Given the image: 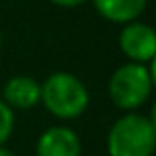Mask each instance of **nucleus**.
<instances>
[{
	"instance_id": "nucleus-1",
	"label": "nucleus",
	"mask_w": 156,
	"mask_h": 156,
	"mask_svg": "<svg viewBox=\"0 0 156 156\" xmlns=\"http://www.w3.org/2000/svg\"><path fill=\"white\" fill-rule=\"evenodd\" d=\"M156 146V125L140 113H126L109 130V156H152Z\"/></svg>"
},
{
	"instance_id": "nucleus-2",
	"label": "nucleus",
	"mask_w": 156,
	"mask_h": 156,
	"mask_svg": "<svg viewBox=\"0 0 156 156\" xmlns=\"http://www.w3.org/2000/svg\"><path fill=\"white\" fill-rule=\"evenodd\" d=\"M154 61L150 63H129L121 65L109 79V97L119 109L136 111L152 93L154 85Z\"/></svg>"
},
{
	"instance_id": "nucleus-3",
	"label": "nucleus",
	"mask_w": 156,
	"mask_h": 156,
	"mask_svg": "<svg viewBox=\"0 0 156 156\" xmlns=\"http://www.w3.org/2000/svg\"><path fill=\"white\" fill-rule=\"evenodd\" d=\"M40 103L46 105V109L57 119H77L87 109L89 93L75 75L57 71L42 83Z\"/></svg>"
},
{
	"instance_id": "nucleus-4",
	"label": "nucleus",
	"mask_w": 156,
	"mask_h": 156,
	"mask_svg": "<svg viewBox=\"0 0 156 156\" xmlns=\"http://www.w3.org/2000/svg\"><path fill=\"white\" fill-rule=\"evenodd\" d=\"M119 48L134 63H150L156 55V34L144 22H129L119 34Z\"/></svg>"
},
{
	"instance_id": "nucleus-5",
	"label": "nucleus",
	"mask_w": 156,
	"mask_h": 156,
	"mask_svg": "<svg viewBox=\"0 0 156 156\" xmlns=\"http://www.w3.org/2000/svg\"><path fill=\"white\" fill-rule=\"evenodd\" d=\"M38 156H81V140L69 126H51L36 144Z\"/></svg>"
},
{
	"instance_id": "nucleus-6",
	"label": "nucleus",
	"mask_w": 156,
	"mask_h": 156,
	"mask_svg": "<svg viewBox=\"0 0 156 156\" xmlns=\"http://www.w3.org/2000/svg\"><path fill=\"white\" fill-rule=\"evenodd\" d=\"M42 99V85L28 75H16L4 85V103L12 111H26L36 107Z\"/></svg>"
},
{
	"instance_id": "nucleus-7",
	"label": "nucleus",
	"mask_w": 156,
	"mask_h": 156,
	"mask_svg": "<svg viewBox=\"0 0 156 156\" xmlns=\"http://www.w3.org/2000/svg\"><path fill=\"white\" fill-rule=\"evenodd\" d=\"M148 0H93L95 10L113 24H129L138 20Z\"/></svg>"
},
{
	"instance_id": "nucleus-8",
	"label": "nucleus",
	"mask_w": 156,
	"mask_h": 156,
	"mask_svg": "<svg viewBox=\"0 0 156 156\" xmlns=\"http://www.w3.org/2000/svg\"><path fill=\"white\" fill-rule=\"evenodd\" d=\"M14 130V111L10 109L4 101H0V146L10 138Z\"/></svg>"
},
{
	"instance_id": "nucleus-9",
	"label": "nucleus",
	"mask_w": 156,
	"mask_h": 156,
	"mask_svg": "<svg viewBox=\"0 0 156 156\" xmlns=\"http://www.w3.org/2000/svg\"><path fill=\"white\" fill-rule=\"evenodd\" d=\"M51 2L59 8H77L81 4H85L87 0H51Z\"/></svg>"
},
{
	"instance_id": "nucleus-10",
	"label": "nucleus",
	"mask_w": 156,
	"mask_h": 156,
	"mask_svg": "<svg viewBox=\"0 0 156 156\" xmlns=\"http://www.w3.org/2000/svg\"><path fill=\"white\" fill-rule=\"evenodd\" d=\"M0 156H14V152H10L8 148H4V146H0Z\"/></svg>"
},
{
	"instance_id": "nucleus-11",
	"label": "nucleus",
	"mask_w": 156,
	"mask_h": 156,
	"mask_svg": "<svg viewBox=\"0 0 156 156\" xmlns=\"http://www.w3.org/2000/svg\"><path fill=\"white\" fill-rule=\"evenodd\" d=\"M0 48H2V34H0Z\"/></svg>"
}]
</instances>
